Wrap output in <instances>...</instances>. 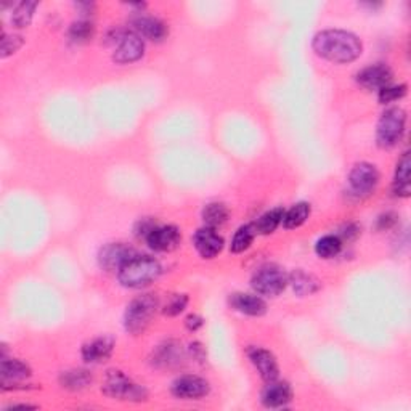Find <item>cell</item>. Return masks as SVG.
<instances>
[{
	"mask_svg": "<svg viewBox=\"0 0 411 411\" xmlns=\"http://www.w3.org/2000/svg\"><path fill=\"white\" fill-rule=\"evenodd\" d=\"M111 42L118 44L116 52L113 55V60L119 65L133 63L143 57L145 52V42L142 35L132 31H114V35Z\"/></svg>",
	"mask_w": 411,
	"mask_h": 411,
	"instance_id": "cell-6",
	"label": "cell"
},
{
	"mask_svg": "<svg viewBox=\"0 0 411 411\" xmlns=\"http://www.w3.org/2000/svg\"><path fill=\"white\" fill-rule=\"evenodd\" d=\"M158 309V299L151 294H145L133 299L128 304L126 315H124V324L128 333L137 336L148 328L151 323V318L155 317Z\"/></svg>",
	"mask_w": 411,
	"mask_h": 411,
	"instance_id": "cell-3",
	"label": "cell"
},
{
	"mask_svg": "<svg viewBox=\"0 0 411 411\" xmlns=\"http://www.w3.org/2000/svg\"><path fill=\"white\" fill-rule=\"evenodd\" d=\"M292 398V390L290 384L286 383H277L272 381L262 392V403L267 408H280L285 407L286 403H290Z\"/></svg>",
	"mask_w": 411,
	"mask_h": 411,
	"instance_id": "cell-15",
	"label": "cell"
},
{
	"mask_svg": "<svg viewBox=\"0 0 411 411\" xmlns=\"http://www.w3.org/2000/svg\"><path fill=\"white\" fill-rule=\"evenodd\" d=\"M392 77H394V75H392L390 67L388 65L378 63L361 70L357 75V81L361 87L368 90H381L388 87Z\"/></svg>",
	"mask_w": 411,
	"mask_h": 411,
	"instance_id": "cell-11",
	"label": "cell"
},
{
	"mask_svg": "<svg viewBox=\"0 0 411 411\" xmlns=\"http://www.w3.org/2000/svg\"><path fill=\"white\" fill-rule=\"evenodd\" d=\"M230 304L235 310L251 317H261L267 310V304L261 297L251 296V294H233Z\"/></svg>",
	"mask_w": 411,
	"mask_h": 411,
	"instance_id": "cell-18",
	"label": "cell"
},
{
	"mask_svg": "<svg viewBox=\"0 0 411 411\" xmlns=\"http://www.w3.org/2000/svg\"><path fill=\"white\" fill-rule=\"evenodd\" d=\"M185 324H187V328L190 331H196V329H199L202 327V318L199 315H190L187 318Z\"/></svg>",
	"mask_w": 411,
	"mask_h": 411,
	"instance_id": "cell-34",
	"label": "cell"
},
{
	"mask_svg": "<svg viewBox=\"0 0 411 411\" xmlns=\"http://www.w3.org/2000/svg\"><path fill=\"white\" fill-rule=\"evenodd\" d=\"M248 355L251 361H253V365L257 368V371H259L263 381L265 383L277 381L280 370H278L277 360H275L272 352H268L265 351V349H261V347H253V349H249Z\"/></svg>",
	"mask_w": 411,
	"mask_h": 411,
	"instance_id": "cell-14",
	"label": "cell"
},
{
	"mask_svg": "<svg viewBox=\"0 0 411 411\" xmlns=\"http://www.w3.org/2000/svg\"><path fill=\"white\" fill-rule=\"evenodd\" d=\"M161 275V265L148 256H135L118 272V278L126 287H143L151 285Z\"/></svg>",
	"mask_w": 411,
	"mask_h": 411,
	"instance_id": "cell-2",
	"label": "cell"
},
{
	"mask_svg": "<svg viewBox=\"0 0 411 411\" xmlns=\"http://www.w3.org/2000/svg\"><path fill=\"white\" fill-rule=\"evenodd\" d=\"M60 383L63 388L70 390H81L85 389L92 383V376L85 370H71L61 374Z\"/></svg>",
	"mask_w": 411,
	"mask_h": 411,
	"instance_id": "cell-24",
	"label": "cell"
},
{
	"mask_svg": "<svg viewBox=\"0 0 411 411\" xmlns=\"http://www.w3.org/2000/svg\"><path fill=\"white\" fill-rule=\"evenodd\" d=\"M253 287L263 296H278L290 283L286 272L278 265H263L253 277Z\"/></svg>",
	"mask_w": 411,
	"mask_h": 411,
	"instance_id": "cell-5",
	"label": "cell"
},
{
	"mask_svg": "<svg viewBox=\"0 0 411 411\" xmlns=\"http://www.w3.org/2000/svg\"><path fill=\"white\" fill-rule=\"evenodd\" d=\"M341 239L334 235H328L318 239L315 244V253L318 254V257H322V259H331V257H336L341 253Z\"/></svg>",
	"mask_w": 411,
	"mask_h": 411,
	"instance_id": "cell-29",
	"label": "cell"
},
{
	"mask_svg": "<svg viewBox=\"0 0 411 411\" xmlns=\"http://www.w3.org/2000/svg\"><path fill=\"white\" fill-rule=\"evenodd\" d=\"M137 254L133 248L127 246L124 243H109L100 249L98 261L100 265L108 272H119L128 261H132Z\"/></svg>",
	"mask_w": 411,
	"mask_h": 411,
	"instance_id": "cell-8",
	"label": "cell"
},
{
	"mask_svg": "<svg viewBox=\"0 0 411 411\" xmlns=\"http://www.w3.org/2000/svg\"><path fill=\"white\" fill-rule=\"evenodd\" d=\"M410 153H405L402 156L400 161L397 164V170H395V193L398 196H410Z\"/></svg>",
	"mask_w": 411,
	"mask_h": 411,
	"instance_id": "cell-22",
	"label": "cell"
},
{
	"mask_svg": "<svg viewBox=\"0 0 411 411\" xmlns=\"http://www.w3.org/2000/svg\"><path fill=\"white\" fill-rule=\"evenodd\" d=\"M379 182V172L373 164L360 163L349 174V185L355 194H370Z\"/></svg>",
	"mask_w": 411,
	"mask_h": 411,
	"instance_id": "cell-9",
	"label": "cell"
},
{
	"mask_svg": "<svg viewBox=\"0 0 411 411\" xmlns=\"http://www.w3.org/2000/svg\"><path fill=\"white\" fill-rule=\"evenodd\" d=\"M230 212L226 209V206L222 202H211L204 207L202 211V220H204L206 226L216 230L217 226H222L226 220H229Z\"/></svg>",
	"mask_w": 411,
	"mask_h": 411,
	"instance_id": "cell-21",
	"label": "cell"
},
{
	"mask_svg": "<svg viewBox=\"0 0 411 411\" xmlns=\"http://www.w3.org/2000/svg\"><path fill=\"white\" fill-rule=\"evenodd\" d=\"M183 358L182 349L177 342H165V344L159 346L155 354V363L159 366H174L179 365Z\"/></svg>",
	"mask_w": 411,
	"mask_h": 411,
	"instance_id": "cell-20",
	"label": "cell"
},
{
	"mask_svg": "<svg viewBox=\"0 0 411 411\" xmlns=\"http://www.w3.org/2000/svg\"><path fill=\"white\" fill-rule=\"evenodd\" d=\"M405 122H407V114L400 108H390L385 111L381 119H379L376 140L381 148H390L397 145L405 132Z\"/></svg>",
	"mask_w": 411,
	"mask_h": 411,
	"instance_id": "cell-4",
	"label": "cell"
},
{
	"mask_svg": "<svg viewBox=\"0 0 411 411\" xmlns=\"http://www.w3.org/2000/svg\"><path fill=\"white\" fill-rule=\"evenodd\" d=\"M187 304H188V297L185 296V294H174V296L168 300V304L164 305V314L169 317L179 315L183 310H185Z\"/></svg>",
	"mask_w": 411,
	"mask_h": 411,
	"instance_id": "cell-31",
	"label": "cell"
},
{
	"mask_svg": "<svg viewBox=\"0 0 411 411\" xmlns=\"http://www.w3.org/2000/svg\"><path fill=\"white\" fill-rule=\"evenodd\" d=\"M256 229L254 225H243L239 226L238 231L235 233V236L231 239V251L233 253H244L251 244H253V239L256 236Z\"/></svg>",
	"mask_w": 411,
	"mask_h": 411,
	"instance_id": "cell-28",
	"label": "cell"
},
{
	"mask_svg": "<svg viewBox=\"0 0 411 411\" xmlns=\"http://www.w3.org/2000/svg\"><path fill=\"white\" fill-rule=\"evenodd\" d=\"M315 53L333 63H352L361 55V42L357 35L341 29L322 31L314 38Z\"/></svg>",
	"mask_w": 411,
	"mask_h": 411,
	"instance_id": "cell-1",
	"label": "cell"
},
{
	"mask_svg": "<svg viewBox=\"0 0 411 411\" xmlns=\"http://www.w3.org/2000/svg\"><path fill=\"white\" fill-rule=\"evenodd\" d=\"M172 394L183 400H196L209 394V383L198 376H182L174 381Z\"/></svg>",
	"mask_w": 411,
	"mask_h": 411,
	"instance_id": "cell-13",
	"label": "cell"
},
{
	"mask_svg": "<svg viewBox=\"0 0 411 411\" xmlns=\"http://www.w3.org/2000/svg\"><path fill=\"white\" fill-rule=\"evenodd\" d=\"M103 392L108 397L121 398V400H145L146 390L142 385L132 383L121 371H109L103 383Z\"/></svg>",
	"mask_w": 411,
	"mask_h": 411,
	"instance_id": "cell-7",
	"label": "cell"
},
{
	"mask_svg": "<svg viewBox=\"0 0 411 411\" xmlns=\"http://www.w3.org/2000/svg\"><path fill=\"white\" fill-rule=\"evenodd\" d=\"M133 28L138 35L150 40L161 42L168 35V28L165 24L153 16H138L133 20Z\"/></svg>",
	"mask_w": 411,
	"mask_h": 411,
	"instance_id": "cell-16",
	"label": "cell"
},
{
	"mask_svg": "<svg viewBox=\"0 0 411 411\" xmlns=\"http://www.w3.org/2000/svg\"><path fill=\"white\" fill-rule=\"evenodd\" d=\"M291 285L292 290L299 296H309V294H314L320 287V283L315 277L302 272V270H297V272L292 273L291 277Z\"/></svg>",
	"mask_w": 411,
	"mask_h": 411,
	"instance_id": "cell-23",
	"label": "cell"
},
{
	"mask_svg": "<svg viewBox=\"0 0 411 411\" xmlns=\"http://www.w3.org/2000/svg\"><path fill=\"white\" fill-rule=\"evenodd\" d=\"M182 241V235L177 226L174 225H164L155 226L151 233L146 236V243L150 244L151 249L159 251V253H169L179 246Z\"/></svg>",
	"mask_w": 411,
	"mask_h": 411,
	"instance_id": "cell-10",
	"label": "cell"
},
{
	"mask_svg": "<svg viewBox=\"0 0 411 411\" xmlns=\"http://www.w3.org/2000/svg\"><path fill=\"white\" fill-rule=\"evenodd\" d=\"M0 374H2L4 389H7L10 384L20 383V381H23V379L29 378L31 376V368L20 360L2 358V365H0Z\"/></svg>",
	"mask_w": 411,
	"mask_h": 411,
	"instance_id": "cell-19",
	"label": "cell"
},
{
	"mask_svg": "<svg viewBox=\"0 0 411 411\" xmlns=\"http://www.w3.org/2000/svg\"><path fill=\"white\" fill-rule=\"evenodd\" d=\"M310 216V204L309 202H297L296 206H292L290 211L285 214L283 225L285 229L292 230L302 225Z\"/></svg>",
	"mask_w": 411,
	"mask_h": 411,
	"instance_id": "cell-26",
	"label": "cell"
},
{
	"mask_svg": "<svg viewBox=\"0 0 411 411\" xmlns=\"http://www.w3.org/2000/svg\"><path fill=\"white\" fill-rule=\"evenodd\" d=\"M193 243L202 259H214L224 248V238L216 233L214 229H209V226H204V229L196 231Z\"/></svg>",
	"mask_w": 411,
	"mask_h": 411,
	"instance_id": "cell-12",
	"label": "cell"
},
{
	"mask_svg": "<svg viewBox=\"0 0 411 411\" xmlns=\"http://www.w3.org/2000/svg\"><path fill=\"white\" fill-rule=\"evenodd\" d=\"M407 94V85H388L379 90V102L381 103H390L395 102L398 98L405 97Z\"/></svg>",
	"mask_w": 411,
	"mask_h": 411,
	"instance_id": "cell-32",
	"label": "cell"
},
{
	"mask_svg": "<svg viewBox=\"0 0 411 411\" xmlns=\"http://www.w3.org/2000/svg\"><path fill=\"white\" fill-rule=\"evenodd\" d=\"M35 7H38V2H31V0H23V2L16 4L13 15H11V24L20 29L29 26V23L33 21Z\"/></svg>",
	"mask_w": 411,
	"mask_h": 411,
	"instance_id": "cell-25",
	"label": "cell"
},
{
	"mask_svg": "<svg viewBox=\"0 0 411 411\" xmlns=\"http://www.w3.org/2000/svg\"><path fill=\"white\" fill-rule=\"evenodd\" d=\"M94 34V24L87 20H79L71 24L70 38L75 42H85L92 38Z\"/></svg>",
	"mask_w": 411,
	"mask_h": 411,
	"instance_id": "cell-30",
	"label": "cell"
},
{
	"mask_svg": "<svg viewBox=\"0 0 411 411\" xmlns=\"http://www.w3.org/2000/svg\"><path fill=\"white\" fill-rule=\"evenodd\" d=\"M113 347L114 341L111 337H98V339H94L82 347V357L90 363H100V361L109 358Z\"/></svg>",
	"mask_w": 411,
	"mask_h": 411,
	"instance_id": "cell-17",
	"label": "cell"
},
{
	"mask_svg": "<svg viewBox=\"0 0 411 411\" xmlns=\"http://www.w3.org/2000/svg\"><path fill=\"white\" fill-rule=\"evenodd\" d=\"M23 45V38L21 35H4L2 39V47H0V55H2V58H7L10 55H13L15 52H18Z\"/></svg>",
	"mask_w": 411,
	"mask_h": 411,
	"instance_id": "cell-33",
	"label": "cell"
},
{
	"mask_svg": "<svg viewBox=\"0 0 411 411\" xmlns=\"http://www.w3.org/2000/svg\"><path fill=\"white\" fill-rule=\"evenodd\" d=\"M283 217H285V211L277 207V209H272L263 214V216L256 222L254 229L256 231L262 233V235H270V233H273L278 229V225L283 222Z\"/></svg>",
	"mask_w": 411,
	"mask_h": 411,
	"instance_id": "cell-27",
	"label": "cell"
}]
</instances>
